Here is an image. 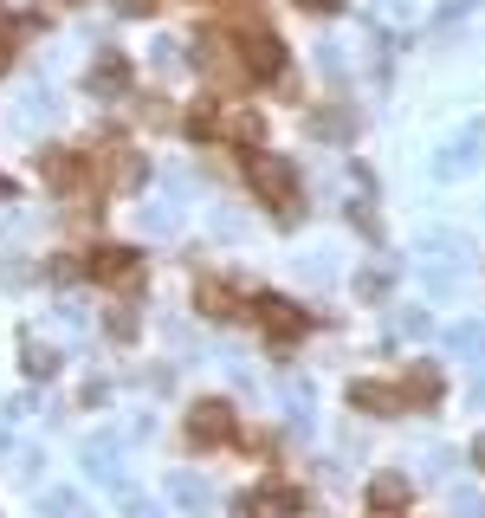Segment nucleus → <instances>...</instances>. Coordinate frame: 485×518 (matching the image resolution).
I'll list each match as a JSON object with an SVG mask.
<instances>
[{
	"label": "nucleus",
	"instance_id": "obj_1",
	"mask_svg": "<svg viewBox=\"0 0 485 518\" xmlns=\"http://www.w3.org/2000/svg\"><path fill=\"white\" fill-rule=\"evenodd\" d=\"M246 182L259 188V201H266V208H279V214L298 208V175H291L285 156H266V149H253V156H246Z\"/></svg>",
	"mask_w": 485,
	"mask_h": 518
},
{
	"label": "nucleus",
	"instance_id": "obj_2",
	"mask_svg": "<svg viewBox=\"0 0 485 518\" xmlns=\"http://www.w3.org/2000/svg\"><path fill=\"white\" fill-rule=\"evenodd\" d=\"M188 441H194V447H220V441H233V408H227V402H194V415H188Z\"/></svg>",
	"mask_w": 485,
	"mask_h": 518
},
{
	"label": "nucleus",
	"instance_id": "obj_3",
	"mask_svg": "<svg viewBox=\"0 0 485 518\" xmlns=\"http://www.w3.org/2000/svg\"><path fill=\"white\" fill-rule=\"evenodd\" d=\"M298 486H285V480H272V486H259L253 499H240V518H298Z\"/></svg>",
	"mask_w": 485,
	"mask_h": 518
},
{
	"label": "nucleus",
	"instance_id": "obj_4",
	"mask_svg": "<svg viewBox=\"0 0 485 518\" xmlns=\"http://www.w3.org/2000/svg\"><path fill=\"white\" fill-rule=\"evenodd\" d=\"M240 59H246V72L259 78V85H272V78L285 72V46L272 33H253V39H240Z\"/></svg>",
	"mask_w": 485,
	"mask_h": 518
},
{
	"label": "nucleus",
	"instance_id": "obj_5",
	"mask_svg": "<svg viewBox=\"0 0 485 518\" xmlns=\"http://www.w3.org/2000/svg\"><path fill=\"white\" fill-rule=\"evenodd\" d=\"M91 272L110 279V285H136V279H143V259L123 253V247H104V253H91Z\"/></svg>",
	"mask_w": 485,
	"mask_h": 518
},
{
	"label": "nucleus",
	"instance_id": "obj_6",
	"mask_svg": "<svg viewBox=\"0 0 485 518\" xmlns=\"http://www.w3.org/2000/svg\"><path fill=\"white\" fill-rule=\"evenodd\" d=\"M259 324H266L272 337H298L311 318H304L298 305H285V298H259Z\"/></svg>",
	"mask_w": 485,
	"mask_h": 518
},
{
	"label": "nucleus",
	"instance_id": "obj_7",
	"mask_svg": "<svg viewBox=\"0 0 485 518\" xmlns=\"http://www.w3.org/2000/svg\"><path fill=\"white\" fill-rule=\"evenodd\" d=\"M350 402H356V408H376V415H388V408H401L408 395H401V389H382V383H350Z\"/></svg>",
	"mask_w": 485,
	"mask_h": 518
},
{
	"label": "nucleus",
	"instance_id": "obj_8",
	"mask_svg": "<svg viewBox=\"0 0 485 518\" xmlns=\"http://www.w3.org/2000/svg\"><path fill=\"white\" fill-rule=\"evenodd\" d=\"M207 305V318H240V298L227 292V285H201V292H194Z\"/></svg>",
	"mask_w": 485,
	"mask_h": 518
},
{
	"label": "nucleus",
	"instance_id": "obj_9",
	"mask_svg": "<svg viewBox=\"0 0 485 518\" xmlns=\"http://www.w3.org/2000/svg\"><path fill=\"white\" fill-rule=\"evenodd\" d=\"M369 499H376V512H395V506H408V480L382 473V480H376V493H369Z\"/></svg>",
	"mask_w": 485,
	"mask_h": 518
},
{
	"label": "nucleus",
	"instance_id": "obj_10",
	"mask_svg": "<svg viewBox=\"0 0 485 518\" xmlns=\"http://www.w3.org/2000/svg\"><path fill=\"white\" fill-rule=\"evenodd\" d=\"M123 78H130V65H123L117 52H104V59H97V91H117Z\"/></svg>",
	"mask_w": 485,
	"mask_h": 518
},
{
	"label": "nucleus",
	"instance_id": "obj_11",
	"mask_svg": "<svg viewBox=\"0 0 485 518\" xmlns=\"http://www.w3.org/2000/svg\"><path fill=\"white\" fill-rule=\"evenodd\" d=\"M434 395H440V376L434 370H414L408 376V402H434Z\"/></svg>",
	"mask_w": 485,
	"mask_h": 518
},
{
	"label": "nucleus",
	"instance_id": "obj_12",
	"mask_svg": "<svg viewBox=\"0 0 485 518\" xmlns=\"http://www.w3.org/2000/svg\"><path fill=\"white\" fill-rule=\"evenodd\" d=\"M26 370H33V376H46V370H52V350H39V344H26Z\"/></svg>",
	"mask_w": 485,
	"mask_h": 518
},
{
	"label": "nucleus",
	"instance_id": "obj_13",
	"mask_svg": "<svg viewBox=\"0 0 485 518\" xmlns=\"http://www.w3.org/2000/svg\"><path fill=\"white\" fill-rule=\"evenodd\" d=\"M52 512H59V518H85V506H78L72 493H59V499H52Z\"/></svg>",
	"mask_w": 485,
	"mask_h": 518
},
{
	"label": "nucleus",
	"instance_id": "obj_14",
	"mask_svg": "<svg viewBox=\"0 0 485 518\" xmlns=\"http://www.w3.org/2000/svg\"><path fill=\"white\" fill-rule=\"evenodd\" d=\"M453 506H460L466 518H485V499H473V493H460V499H453Z\"/></svg>",
	"mask_w": 485,
	"mask_h": 518
},
{
	"label": "nucleus",
	"instance_id": "obj_15",
	"mask_svg": "<svg viewBox=\"0 0 485 518\" xmlns=\"http://www.w3.org/2000/svg\"><path fill=\"white\" fill-rule=\"evenodd\" d=\"M304 7H311V13H330V7H343V0H304Z\"/></svg>",
	"mask_w": 485,
	"mask_h": 518
},
{
	"label": "nucleus",
	"instance_id": "obj_16",
	"mask_svg": "<svg viewBox=\"0 0 485 518\" xmlns=\"http://www.w3.org/2000/svg\"><path fill=\"white\" fill-rule=\"evenodd\" d=\"M473 460H479V473H485V434H479V447H473Z\"/></svg>",
	"mask_w": 485,
	"mask_h": 518
},
{
	"label": "nucleus",
	"instance_id": "obj_17",
	"mask_svg": "<svg viewBox=\"0 0 485 518\" xmlns=\"http://www.w3.org/2000/svg\"><path fill=\"white\" fill-rule=\"evenodd\" d=\"M0 195H7V182H0Z\"/></svg>",
	"mask_w": 485,
	"mask_h": 518
}]
</instances>
